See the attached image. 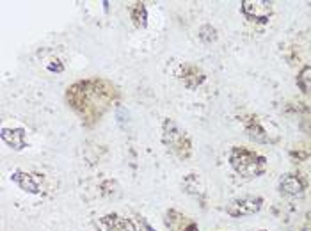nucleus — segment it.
<instances>
[{
    "mask_svg": "<svg viewBox=\"0 0 311 231\" xmlns=\"http://www.w3.org/2000/svg\"><path fill=\"white\" fill-rule=\"evenodd\" d=\"M98 231H139L130 219H125L119 214H107L94 221Z\"/></svg>",
    "mask_w": 311,
    "mask_h": 231,
    "instance_id": "6",
    "label": "nucleus"
},
{
    "mask_svg": "<svg viewBox=\"0 0 311 231\" xmlns=\"http://www.w3.org/2000/svg\"><path fill=\"white\" fill-rule=\"evenodd\" d=\"M242 12L251 20L267 23L274 12V7H272V2H267V0H244Z\"/></svg>",
    "mask_w": 311,
    "mask_h": 231,
    "instance_id": "5",
    "label": "nucleus"
},
{
    "mask_svg": "<svg viewBox=\"0 0 311 231\" xmlns=\"http://www.w3.org/2000/svg\"><path fill=\"white\" fill-rule=\"evenodd\" d=\"M11 182L16 183L23 192H28V194H39L41 189H39V183L37 180L34 178V175L27 173V171H21V169H14L11 173Z\"/></svg>",
    "mask_w": 311,
    "mask_h": 231,
    "instance_id": "10",
    "label": "nucleus"
},
{
    "mask_svg": "<svg viewBox=\"0 0 311 231\" xmlns=\"http://www.w3.org/2000/svg\"><path fill=\"white\" fill-rule=\"evenodd\" d=\"M141 224H142V228H144L146 231H157V230H153V228H151V224L148 223L144 217H141Z\"/></svg>",
    "mask_w": 311,
    "mask_h": 231,
    "instance_id": "17",
    "label": "nucleus"
},
{
    "mask_svg": "<svg viewBox=\"0 0 311 231\" xmlns=\"http://www.w3.org/2000/svg\"><path fill=\"white\" fill-rule=\"evenodd\" d=\"M246 130L251 141L260 142V144H269L279 139V128L269 119L260 121L256 118H251L249 121H246Z\"/></svg>",
    "mask_w": 311,
    "mask_h": 231,
    "instance_id": "3",
    "label": "nucleus"
},
{
    "mask_svg": "<svg viewBox=\"0 0 311 231\" xmlns=\"http://www.w3.org/2000/svg\"><path fill=\"white\" fill-rule=\"evenodd\" d=\"M304 187V182L297 175H285L279 180V192L285 196H301Z\"/></svg>",
    "mask_w": 311,
    "mask_h": 231,
    "instance_id": "11",
    "label": "nucleus"
},
{
    "mask_svg": "<svg viewBox=\"0 0 311 231\" xmlns=\"http://www.w3.org/2000/svg\"><path fill=\"white\" fill-rule=\"evenodd\" d=\"M0 137L14 151H21L27 146V132L23 128H2Z\"/></svg>",
    "mask_w": 311,
    "mask_h": 231,
    "instance_id": "9",
    "label": "nucleus"
},
{
    "mask_svg": "<svg viewBox=\"0 0 311 231\" xmlns=\"http://www.w3.org/2000/svg\"><path fill=\"white\" fill-rule=\"evenodd\" d=\"M297 85H299L306 94H311V66H306V68L299 73Z\"/></svg>",
    "mask_w": 311,
    "mask_h": 231,
    "instance_id": "15",
    "label": "nucleus"
},
{
    "mask_svg": "<svg viewBox=\"0 0 311 231\" xmlns=\"http://www.w3.org/2000/svg\"><path fill=\"white\" fill-rule=\"evenodd\" d=\"M217 37H219L217 28H215L214 25L205 23L199 27V39H201L203 43H214V41H217Z\"/></svg>",
    "mask_w": 311,
    "mask_h": 231,
    "instance_id": "14",
    "label": "nucleus"
},
{
    "mask_svg": "<svg viewBox=\"0 0 311 231\" xmlns=\"http://www.w3.org/2000/svg\"><path fill=\"white\" fill-rule=\"evenodd\" d=\"M46 69H48V71H55V73H62V71H64V66H62V62L59 61V59H52V61L46 62Z\"/></svg>",
    "mask_w": 311,
    "mask_h": 231,
    "instance_id": "16",
    "label": "nucleus"
},
{
    "mask_svg": "<svg viewBox=\"0 0 311 231\" xmlns=\"http://www.w3.org/2000/svg\"><path fill=\"white\" fill-rule=\"evenodd\" d=\"M263 198L260 196H244V198L233 199L226 207V214L231 217H246V215L258 214L262 210Z\"/></svg>",
    "mask_w": 311,
    "mask_h": 231,
    "instance_id": "4",
    "label": "nucleus"
},
{
    "mask_svg": "<svg viewBox=\"0 0 311 231\" xmlns=\"http://www.w3.org/2000/svg\"><path fill=\"white\" fill-rule=\"evenodd\" d=\"M162 144L166 146L169 153L178 157L180 160H185L192 153V141L173 119L166 118L162 123Z\"/></svg>",
    "mask_w": 311,
    "mask_h": 231,
    "instance_id": "2",
    "label": "nucleus"
},
{
    "mask_svg": "<svg viewBox=\"0 0 311 231\" xmlns=\"http://www.w3.org/2000/svg\"><path fill=\"white\" fill-rule=\"evenodd\" d=\"M130 18H132L133 25L137 28H146L148 27V9L142 2H137L130 7Z\"/></svg>",
    "mask_w": 311,
    "mask_h": 231,
    "instance_id": "12",
    "label": "nucleus"
},
{
    "mask_svg": "<svg viewBox=\"0 0 311 231\" xmlns=\"http://www.w3.org/2000/svg\"><path fill=\"white\" fill-rule=\"evenodd\" d=\"M263 231H265V230H263Z\"/></svg>",
    "mask_w": 311,
    "mask_h": 231,
    "instance_id": "18",
    "label": "nucleus"
},
{
    "mask_svg": "<svg viewBox=\"0 0 311 231\" xmlns=\"http://www.w3.org/2000/svg\"><path fill=\"white\" fill-rule=\"evenodd\" d=\"M182 187H183V191L190 196H201L203 194V182H201V178H199V175H196V173L187 175L182 182Z\"/></svg>",
    "mask_w": 311,
    "mask_h": 231,
    "instance_id": "13",
    "label": "nucleus"
},
{
    "mask_svg": "<svg viewBox=\"0 0 311 231\" xmlns=\"http://www.w3.org/2000/svg\"><path fill=\"white\" fill-rule=\"evenodd\" d=\"M230 164L244 178H258L267 171L265 157L239 146H235L230 151Z\"/></svg>",
    "mask_w": 311,
    "mask_h": 231,
    "instance_id": "1",
    "label": "nucleus"
},
{
    "mask_svg": "<svg viewBox=\"0 0 311 231\" xmlns=\"http://www.w3.org/2000/svg\"><path fill=\"white\" fill-rule=\"evenodd\" d=\"M178 77L183 82L187 89L194 91L198 89L199 85L206 80V75L203 73V69L196 64H182L180 66V71H178Z\"/></svg>",
    "mask_w": 311,
    "mask_h": 231,
    "instance_id": "7",
    "label": "nucleus"
},
{
    "mask_svg": "<svg viewBox=\"0 0 311 231\" xmlns=\"http://www.w3.org/2000/svg\"><path fill=\"white\" fill-rule=\"evenodd\" d=\"M164 224L169 231H198V224L194 221L187 219L185 215L180 214L174 208H169L166 212V219H164Z\"/></svg>",
    "mask_w": 311,
    "mask_h": 231,
    "instance_id": "8",
    "label": "nucleus"
}]
</instances>
